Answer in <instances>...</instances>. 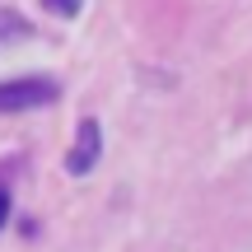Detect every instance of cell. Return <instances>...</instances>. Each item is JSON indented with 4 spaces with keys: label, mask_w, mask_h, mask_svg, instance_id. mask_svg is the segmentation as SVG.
I'll use <instances>...</instances> for the list:
<instances>
[{
    "label": "cell",
    "mask_w": 252,
    "mask_h": 252,
    "mask_svg": "<svg viewBox=\"0 0 252 252\" xmlns=\"http://www.w3.org/2000/svg\"><path fill=\"white\" fill-rule=\"evenodd\" d=\"M56 80H47V75H37V80H9L0 84V112H28V108H47V103H56Z\"/></svg>",
    "instance_id": "1"
},
{
    "label": "cell",
    "mask_w": 252,
    "mask_h": 252,
    "mask_svg": "<svg viewBox=\"0 0 252 252\" xmlns=\"http://www.w3.org/2000/svg\"><path fill=\"white\" fill-rule=\"evenodd\" d=\"M98 150H103V131H98L94 117H84L80 122V135H75V145H70V154H65V168H70L75 178L89 173L94 163H98Z\"/></svg>",
    "instance_id": "2"
},
{
    "label": "cell",
    "mask_w": 252,
    "mask_h": 252,
    "mask_svg": "<svg viewBox=\"0 0 252 252\" xmlns=\"http://www.w3.org/2000/svg\"><path fill=\"white\" fill-rule=\"evenodd\" d=\"M9 37H28V24L14 14H0V42H9Z\"/></svg>",
    "instance_id": "3"
},
{
    "label": "cell",
    "mask_w": 252,
    "mask_h": 252,
    "mask_svg": "<svg viewBox=\"0 0 252 252\" xmlns=\"http://www.w3.org/2000/svg\"><path fill=\"white\" fill-rule=\"evenodd\" d=\"M47 9H56V14H75L80 9V0H42Z\"/></svg>",
    "instance_id": "4"
},
{
    "label": "cell",
    "mask_w": 252,
    "mask_h": 252,
    "mask_svg": "<svg viewBox=\"0 0 252 252\" xmlns=\"http://www.w3.org/2000/svg\"><path fill=\"white\" fill-rule=\"evenodd\" d=\"M5 220H9V191L0 187V229H5Z\"/></svg>",
    "instance_id": "5"
}]
</instances>
